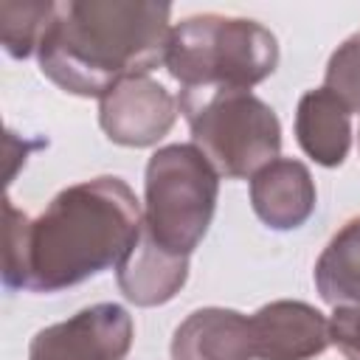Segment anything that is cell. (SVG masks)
I'll return each instance as SVG.
<instances>
[{
	"label": "cell",
	"instance_id": "obj_1",
	"mask_svg": "<svg viewBox=\"0 0 360 360\" xmlns=\"http://www.w3.org/2000/svg\"><path fill=\"white\" fill-rule=\"evenodd\" d=\"M141 219L135 191L112 174L62 188L37 219L6 200L3 284L56 292L118 267L141 233Z\"/></svg>",
	"mask_w": 360,
	"mask_h": 360
},
{
	"label": "cell",
	"instance_id": "obj_2",
	"mask_svg": "<svg viewBox=\"0 0 360 360\" xmlns=\"http://www.w3.org/2000/svg\"><path fill=\"white\" fill-rule=\"evenodd\" d=\"M169 14V3L149 0L53 3L37 45L39 70L73 96L104 98L121 82L163 65Z\"/></svg>",
	"mask_w": 360,
	"mask_h": 360
},
{
	"label": "cell",
	"instance_id": "obj_3",
	"mask_svg": "<svg viewBox=\"0 0 360 360\" xmlns=\"http://www.w3.org/2000/svg\"><path fill=\"white\" fill-rule=\"evenodd\" d=\"M163 65L180 82L177 101L250 90L276 70L278 42L256 20L200 14L172 25Z\"/></svg>",
	"mask_w": 360,
	"mask_h": 360
},
{
	"label": "cell",
	"instance_id": "obj_4",
	"mask_svg": "<svg viewBox=\"0 0 360 360\" xmlns=\"http://www.w3.org/2000/svg\"><path fill=\"white\" fill-rule=\"evenodd\" d=\"M219 194V174L194 143L158 149L146 163L141 236L158 250L188 259L202 242Z\"/></svg>",
	"mask_w": 360,
	"mask_h": 360
},
{
	"label": "cell",
	"instance_id": "obj_5",
	"mask_svg": "<svg viewBox=\"0 0 360 360\" xmlns=\"http://www.w3.org/2000/svg\"><path fill=\"white\" fill-rule=\"evenodd\" d=\"M188 121L191 143L205 155L219 177H253L262 166L278 158L281 124L262 98L250 90L214 93L205 98L177 101Z\"/></svg>",
	"mask_w": 360,
	"mask_h": 360
},
{
	"label": "cell",
	"instance_id": "obj_6",
	"mask_svg": "<svg viewBox=\"0 0 360 360\" xmlns=\"http://www.w3.org/2000/svg\"><path fill=\"white\" fill-rule=\"evenodd\" d=\"M132 346V318L118 304H93L34 335L28 360H124Z\"/></svg>",
	"mask_w": 360,
	"mask_h": 360
},
{
	"label": "cell",
	"instance_id": "obj_7",
	"mask_svg": "<svg viewBox=\"0 0 360 360\" xmlns=\"http://www.w3.org/2000/svg\"><path fill=\"white\" fill-rule=\"evenodd\" d=\"M177 98L149 76L121 82L101 98L98 124L112 143L121 146H152L158 143L177 118Z\"/></svg>",
	"mask_w": 360,
	"mask_h": 360
},
{
	"label": "cell",
	"instance_id": "obj_8",
	"mask_svg": "<svg viewBox=\"0 0 360 360\" xmlns=\"http://www.w3.org/2000/svg\"><path fill=\"white\" fill-rule=\"evenodd\" d=\"M256 360H312L326 352L329 321L304 301H273L250 315Z\"/></svg>",
	"mask_w": 360,
	"mask_h": 360
},
{
	"label": "cell",
	"instance_id": "obj_9",
	"mask_svg": "<svg viewBox=\"0 0 360 360\" xmlns=\"http://www.w3.org/2000/svg\"><path fill=\"white\" fill-rule=\"evenodd\" d=\"M315 183L304 163L276 158L250 177V205L256 217L276 231L304 225L315 211Z\"/></svg>",
	"mask_w": 360,
	"mask_h": 360
},
{
	"label": "cell",
	"instance_id": "obj_10",
	"mask_svg": "<svg viewBox=\"0 0 360 360\" xmlns=\"http://www.w3.org/2000/svg\"><path fill=\"white\" fill-rule=\"evenodd\" d=\"M172 360H256L250 315L222 307L191 312L174 329Z\"/></svg>",
	"mask_w": 360,
	"mask_h": 360
},
{
	"label": "cell",
	"instance_id": "obj_11",
	"mask_svg": "<svg viewBox=\"0 0 360 360\" xmlns=\"http://www.w3.org/2000/svg\"><path fill=\"white\" fill-rule=\"evenodd\" d=\"M295 138L321 166H340L352 146V112L326 87L301 96L295 110Z\"/></svg>",
	"mask_w": 360,
	"mask_h": 360
},
{
	"label": "cell",
	"instance_id": "obj_12",
	"mask_svg": "<svg viewBox=\"0 0 360 360\" xmlns=\"http://www.w3.org/2000/svg\"><path fill=\"white\" fill-rule=\"evenodd\" d=\"M186 276H188V259H177L158 250L141 233L132 250L118 264V287L138 307L166 304L186 284Z\"/></svg>",
	"mask_w": 360,
	"mask_h": 360
},
{
	"label": "cell",
	"instance_id": "obj_13",
	"mask_svg": "<svg viewBox=\"0 0 360 360\" xmlns=\"http://www.w3.org/2000/svg\"><path fill=\"white\" fill-rule=\"evenodd\" d=\"M315 287L332 307L360 304V217L349 219L315 264Z\"/></svg>",
	"mask_w": 360,
	"mask_h": 360
},
{
	"label": "cell",
	"instance_id": "obj_14",
	"mask_svg": "<svg viewBox=\"0 0 360 360\" xmlns=\"http://www.w3.org/2000/svg\"><path fill=\"white\" fill-rule=\"evenodd\" d=\"M51 11L53 3H0V37L8 56L25 59L37 51Z\"/></svg>",
	"mask_w": 360,
	"mask_h": 360
},
{
	"label": "cell",
	"instance_id": "obj_15",
	"mask_svg": "<svg viewBox=\"0 0 360 360\" xmlns=\"http://www.w3.org/2000/svg\"><path fill=\"white\" fill-rule=\"evenodd\" d=\"M323 87L332 90L349 112H360V34L349 37L329 59Z\"/></svg>",
	"mask_w": 360,
	"mask_h": 360
},
{
	"label": "cell",
	"instance_id": "obj_16",
	"mask_svg": "<svg viewBox=\"0 0 360 360\" xmlns=\"http://www.w3.org/2000/svg\"><path fill=\"white\" fill-rule=\"evenodd\" d=\"M329 340L346 360H360V304L335 307L329 318Z\"/></svg>",
	"mask_w": 360,
	"mask_h": 360
}]
</instances>
